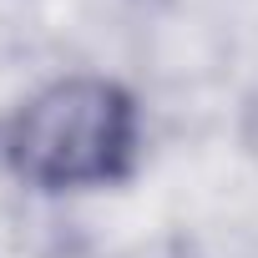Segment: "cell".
Returning a JSON list of instances; mask_svg holds the SVG:
<instances>
[{
  "label": "cell",
  "mask_w": 258,
  "mask_h": 258,
  "mask_svg": "<svg viewBox=\"0 0 258 258\" xmlns=\"http://www.w3.org/2000/svg\"><path fill=\"white\" fill-rule=\"evenodd\" d=\"M137 111L121 86L101 76H71L46 86L11 126V167L36 187L111 182L132 162Z\"/></svg>",
  "instance_id": "6da1fadb"
}]
</instances>
